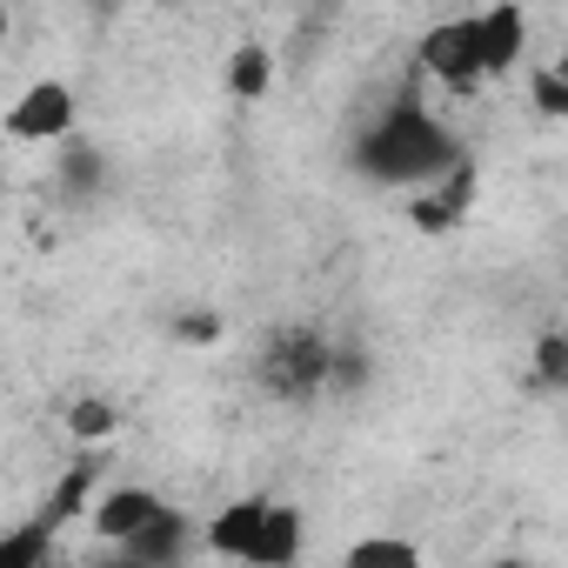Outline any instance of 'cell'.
I'll return each instance as SVG.
<instances>
[{"mask_svg":"<svg viewBox=\"0 0 568 568\" xmlns=\"http://www.w3.org/2000/svg\"><path fill=\"white\" fill-rule=\"evenodd\" d=\"M462 161V148H455V134L422 108V94H395L368 128H362V141H355V168L368 174V181H382V187H428V181H442L448 168Z\"/></svg>","mask_w":568,"mask_h":568,"instance_id":"cell-1","label":"cell"},{"mask_svg":"<svg viewBox=\"0 0 568 568\" xmlns=\"http://www.w3.org/2000/svg\"><path fill=\"white\" fill-rule=\"evenodd\" d=\"M302 508L274 501V495H241L227 501L221 515H207L201 528V548L207 555H227V561H261V568H281L302 555Z\"/></svg>","mask_w":568,"mask_h":568,"instance_id":"cell-2","label":"cell"},{"mask_svg":"<svg viewBox=\"0 0 568 568\" xmlns=\"http://www.w3.org/2000/svg\"><path fill=\"white\" fill-rule=\"evenodd\" d=\"M254 368H261L267 395L308 402V395H322V388L335 382V348H328L315 328H281V335H267V348H261Z\"/></svg>","mask_w":568,"mask_h":568,"instance_id":"cell-3","label":"cell"},{"mask_svg":"<svg viewBox=\"0 0 568 568\" xmlns=\"http://www.w3.org/2000/svg\"><path fill=\"white\" fill-rule=\"evenodd\" d=\"M415 68L428 74V81H442L448 94H475L488 74H481V41H475V14H448V21H435L428 34H422V48H415Z\"/></svg>","mask_w":568,"mask_h":568,"instance_id":"cell-4","label":"cell"},{"mask_svg":"<svg viewBox=\"0 0 568 568\" xmlns=\"http://www.w3.org/2000/svg\"><path fill=\"white\" fill-rule=\"evenodd\" d=\"M74 121H81V101H74V88L68 81H34V88H21V101L0 114V128H8L14 141H68L74 134Z\"/></svg>","mask_w":568,"mask_h":568,"instance_id":"cell-5","label":"cell"},{"mask_svg":"<svg viewBox=\"0 0 568 568\" xmlns=\"http://www.w3.org/2000/svg\"><path fill=\"white\" fill-rule=\"evenodd\" d=\"M475 41H481V74L501 81L528 61V8L521 0H495V8L475 14Z\"/></svg>","mask_w":568,"mask_h":568,"instance_id":"cell-6","label":"cell"},{"mask_svg":"<svg viewBox=\"0 0 568 568\" xmlns=\"http://www.w3.org/2000/svg\"><path fill=\"white\" fill-rule=\"evenodd\" d=\"M168 508V495H154V488H141V481H128V488H108L101 501H94V515H88V528L114 548V541H128L141 521H154Z\"/></svg>","mask_w":568,"mask_h":568,"instance_id":"cell-7","label":"cell"},{"mask_svg":"<svg viewBox=\"0 0 568 568\" xmlns=\"http://www.w3.org/2000/svg\"><path fill=\"white\" fill-rule=\"evenodd\" d=\"M114 548H121L128 561H141V568H154V561H181V555L194 548V521L168 501L154 521H141V528H134L128 541H114Z\"/></svg>","mask_w":568,"mask_h":568,"instance_id":"cell-8","label":"cell"},{"mask_svg":"<svg viewBox=\"0 0 568 568\" xmlns=\"http://www.w3.org/2000/svg\"><path fill=\"white\" fill-rule=\"evenodd\" d=\"M221 88H227L234 101H261V94L274 88V54H267L261 41H241V48L227 54V74H221Z\"/></svg>","mask_w":568,"mask_h":568,"instance_id":"cell-9","label":"cell"},{"mask_svg":"<svg viewBox=\"0 0 568 568\" xmlns=\"http://www.w3.org/2000/svg\"><path fill=\"white\" fill-rule=\"evenodd\" d=\"M61 148V187L74 194V201H88V194H101V181H108V154L94 148V141H54Z\"/></svg>","mask_w":568,"mask_h":568,"instance_id":"cell-10","label":"cell"},{"mask_svg":"<svg viewBox=\"0 0 568 568\" xmlns=\"http://www.w3.org/2000/svg\"><path fill=\"white\" fill-rule=\"evenodd\" d=\"M422 548L408 541V535H362V541H348V561H415Z\"/></svg>","mask_w":568,"mask_h":568,"instance_id":"cell-11","label":"cell"},{"mask_svg":"<svg viewBox=\"0 0 568 568\" xmlns=\"http://www.w3.org/2000/svg\"><path fill=\"white\" fill-rule=\"evenodd\" d=\"M535 375H541V388H568V342L561 335L535 342Z\"/></svg>","mask_w":568,"mask_h":568,"instance_id":"cell-12","label":"cell"},{"mask_svg":"<svg viewBox=\"0 0 568 568\" xmlns=\"http://www.w3.org/2000/svg\"><path fill=\"white\" fill-rule=\"evenodd\" d=\"M528 94H535V108H541L548 121H561V114H568V88H561V74H555V68H535V74H528Z\"/></svg>","mask_w":568,"mask_h":568,"instance_id":"cell-13","label":"cell"},{"mask_svg":"<svg viewBox=\"0 0 568 568\" xmlns=\"http://www.w3.org/2000/svg\"><path fill=\"white\" fill-rule=\"evenodd\" d=\"M114 422H121V415H114L108 402H74V408H68V428H74L81 442H94V435H114Z\"/></svg>","mask_w":568,"mask_h":568,"instance_id":"cell-14","label":"cell"},{"mask_svg":"<svg viewBox=\"0 0 568 568\" xmlns=\"http://www.w3.org/2000/svg\"><path fill=\"white\" fill-rule=\"evenodd\" d=\"M8 34H14V14H8V0H0V48H8Z\"/></svg>","mask_w":568,"mask_h":568,"instance_id":"cell-15","label":"cell"},{"mask_svg":"<svg viewBox=\"0 0 568 568\" xmlns=\"http://www.w3.org/2000/svg\"><path fill=\"white\" fill-rule=\"evenodd\" d=\"M88 8H94V14H114V8H128V0H88Z\"/></svg>","mask_w":568,"mask_h":568,"instance_id":"cell-16","label":"cell"}]
</instances>
